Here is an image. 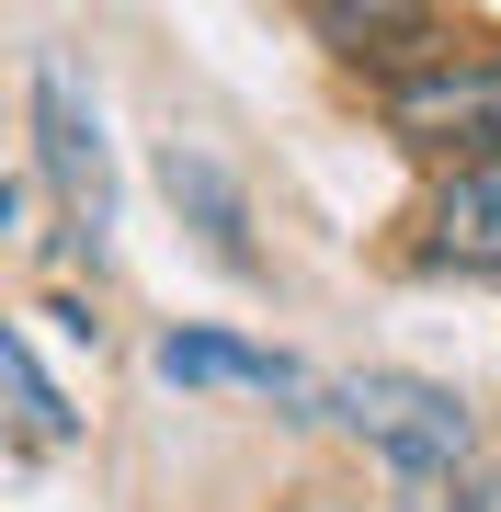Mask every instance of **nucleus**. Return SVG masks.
I'll return each mask as SVG.
<instances>
[{
	"label": "nucleus",
	"instance_id": "6",
	"mask_svg": "<svg viewBox=\"0 0 501 512\" xmlns=\"http://www.w3.org/2000/svg\"><path fill=\"white\" fill-rule=\"evenodd\" d=\"M160 183H171V205L205 228V251H217V262H251V205H240V183H228L205 148L171 137V148H160Z\"/></svg>",
	"mask_w": 501,
	"mask_h": 512
},
{
	"label": "nucleus",
	"instance_id": "9",
	"mask_svg": "<svg viewBox=\"0 0 501 512\" xmlns=\"http://www.w3.org/2000/svg\"><path fill=\"white\" fill-rule=\"evenodd\" d=\"M274 512H342V501H319V490H297V501H274Z\"/></svg>",
	"mask_w": 501,
	"mask_h": 512
},
{
	"label": "nucleus",
	"instance_id": "4",
	"mask_svg": "<svg viewBox=\"0 0 501 512\" xmlns=\"http://www.w3.org/2000/svg\"><path fill=\"white\" fill-rule=\"evenodd\" d=\"M149 365L171 387H251V399H319L297 353H262V342H228V330H160Z\"/></svg>",
	"mask_w": 501,
	"mask_h": 512
},
{
	"label": "nucleus",
	"instance_id": "1",
	"mask_svg": "<svg viewBox=\"0 0 501 512\" xmlns=\"http://www.w3.org/2000/svg\"><path fill=\"white\" fill-rule=\"evenodd\" d=\"M353 433H365V456L388 467V490L399 501H433V490H456L467 456H479V421H467L456 387H433V376H353L342 399H331Z\"/></svg>",
	"mask_w": 501,
	"mask_h": 512
},
{
	"label": "nucleus",
	"instance_id": "3",
	"mask_svg": "<svg viewBox=\"0 0 501 512\" xmlns=\"http://www.w3.org/2000/svg\"><path fill=\"white\" fill-rule=\"evenodd\" d=\"M388 126L422 137V148L467 137V160H490L501 148V46H445L433 69H399L388 80Z\"/></svg>",
	"mask_w": 501,
	"mask_h": 512
},
{
	"label": "nucleus",
	"instance_id": "7",
	"mask_svg": "<svg viewBox=\"0 0 501 512\" xmlns=\"http://www.w3.org/2000/svg\"><path fill=\"white\" fill-rule=\"evenodd\" d=\"M0 376H12V410H23V433L35 444H69L80 433V410L46 387V365H35V330H0Z\"/></svg>",
	"mask_w": 501,
	"mask_h": 512
},
{
	"label": "nucleus",
	"instance_id": "2",
	"mask_svg": "<svg viewBox=\"0 0 501 512\" xmlns=\"http://www.w3.org/2000/svg\"><path fill=\"white\" fill-rule=\"evenodd\" d=\"M35 171L57 194H69V228H80V251L103 262V239H114V148H103V114L92 92H80L57 57H35Z\"/></svg>",
	"mask_w": 501,
	"mask_h": 512
},
{
	"label": "nucleus",
	"instance_id": "8",
	"mask_svg": "<svg viewBox=\"0 0 501 512\" xmlns=\"http://www.w3.org/2000/svg\"><path fill=\"white\" fill-rule=\"evenodd\" d=\"M456 512H490V478H467V490H456Z\"/></svg>",
	"mask_w": 501,
	"mask_h": 512
},
{
	"label": "nucleus",
	"instance_id": "5",
	"mask_svg": "<svg viewBox=\"0 0 501 512\" xmlns=\"http://www.w3.org/2000/svg\"><path fill=\"white\" fill-rule=\"evenodd\" d=\"M433 251L467 262V274H501V148L445 171V194H433Z\"/></svg>",
	"mask_w": 501,
	"mask_h": 512
}]
</instances>
